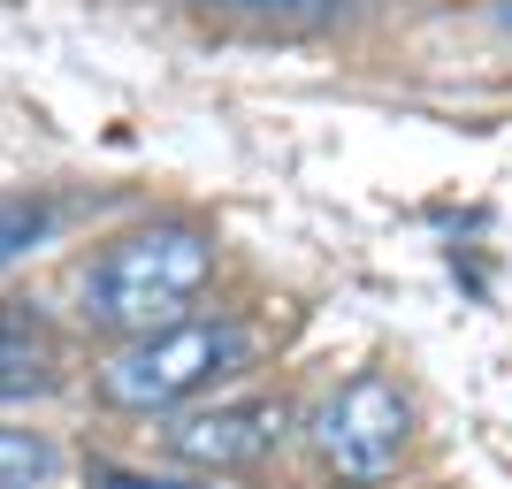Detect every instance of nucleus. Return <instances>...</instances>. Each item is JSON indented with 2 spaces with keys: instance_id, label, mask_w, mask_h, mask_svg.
Here are the masks:
<instances>
[{
  "instance_id": "nucleus-6",
  "label": "nucleus",
  "mask_w": 512,
  "mask_h": 489,
  "mask_svg": "<svg viewBox=\"0 0 512 489\" xmlns=\"http://www.w3.org/2000/svg\"><path fill=\"white\" fill-rule=\"evenodd\" d=\"M54 230V199L46 192H0V268H16L23 253H39Z\"/></svg>"
},
{
  "instance_id": "nucleus-5",
  "label": "nucleus",
  "mask_w": 512,
  "mask_h": 489,
  "mask_svg": "<svg viewBox=\"0 0 512 489\" xmlns=\"http://www.w3.org/2000/svg\"><path fill=\"white\" fill-rule=\"evenodd\" d=\"M62 383V337L39 306H0V398H46Z\"/></svg>"
},
{
  "instance_id": "nucleus-4",
  "label": "nucleus",
  "mask_w": 512,
  "mask_h": 489,
  "mask_svg": "<svg viewBox=\"0 0 512 489\" xmlns=\"http://www.w3.org/2000/svg\"><path fill=\"white\" fill-rule=\"evenodd\" d=\"M283 428H291L283 398H230V405L176 413V421L161 428V444H169V459H184V467H199V474H237V467H260V459L283 444Z\"/></svg>"
},
{
  "instance_id": "nucleus-9",
  "label": "nucleus",
  "mask_w": 512,
  "mask_h": 489,
  "mask_svg": "<svg viewBox=\"0 0 512 489\" xmlns=\"http://www.w3.org/2000/svg\"><path fill=\"white\" fill-rule=\"evenodd\" d=\"M497 23H505V31H512V0H497Z\"/></svg>"
},
{
  "instance_id": "nucleus-8",
  "label": "nucleus",
  "mask_w": 512,
  "mask_h": 489,
  "mask_svg": "<svg viewBox=\"0 0 512 489\" xmlns=\"http://www.w3.org/2000/svg\"><path fill=\"white\" fill-rule=\"evenodd\" d=\"M207 8H230L245 23H268V31H321V23H337L352 0H207Z\"/></svg>"
},
{
  "instance_id": "nucleus-3",
  "label": "nucleus",
  "mask_w": 512,
  "mask_h": 489,
  "mask_svg": "<svg viewBox=\"0 0 512 489\" xmlns=\"http://www.w3.org/2000/svg\"><path fill=\"white\" fill-rule=\"evenodd\" d=\"M306 444L344 489H375L413 444V405L390 375H352L306 413Z\"/></svg>"
},
{
  "instance_id": "nucleus-2",
  "label": "nucleus",
  "mask_w": 512,
  "mask_h": 489,
  "mask_svg": "<svg viewBox=\"0 0 512 489\" xmlns=\"http://www.w3.org/2000/svg\"><path fill=\"white\" fill-rule=\"evenodd\" d=\"M253 360V337H245V321L214 314V321H169V329H153V337H130L115 360L92 375L115 413H169V405L199 398L214 390L222 375Z\"/></svg>"
},
{
  "instance_id": "nucleus-1",
  "label": "nucleus",
  "mask_w": 512,
  "mask_h": 489,
  "mask_svg": "<svg viewBox=\"0 0 512 489\" xmlns=\"http://www.w3.org/2000/svg\"><path fill=\"white\" fill-rule=\"evenodd\" d=\"M214 283V237L192 222H146V230L115 237L100 260L77 283V314L100 329V337H153L169 321H192L199 291Z\"/></svg>"
},
{
  "instance_id": "nucleus-7",
  "label": "nucleus",
  "mask_w": 512,
  "mask_h": 489,
  "mask_svg": "<svg viewBox=\"0 0 512 489\" xmlns=\"http://www.w3.org/2000/svg\"><path fill=\"white\" fill-rule=\"evenodd\" d=\"M62 474V451L39 428H0V489H46Z\"/></svg>"
}]
</instances>
